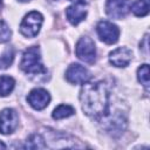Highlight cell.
I'll return each mask as SVG.
<instances>
[{
    "mask_svg": "<svg viewBox=\"0 0 150 150\" xmlns=\"http://www.w3.org/2000/svg\"><path fill=\"white\" fill-rule=\"evenodd\" d=\"M82 110L87 116L101 118L109 111V90L104 82H84L80 91Z\"/></svg>",
    "mask_w": 150,
    "mask_h": 150,
    "instance_id": "obj_1",
    "label": "cell"
},
{
    "mask_svg": "<svg viewBox=\"0 0 150 150\" xmlns=\"http://www.w3.org/2000/svg\"><path fill=\"white\" fill-rule=\"evenodd\" d=\"M20 68L26 74L29 75H45L47 74V69L41 62L40 49L35 46L29 47L25 50L22 55V60L20 62Z\"/></svg>",
    "mask_w": 150,
    "mask_h": 150,
    "instance_id": "obj_2",
    "label": "cell"
},
{
    "mask_svg": "<svg viewBox=\"0 0 150 150\" xmlns=\"http://www.w3.org/2000/svg\"><path fill=\"white\" fill-rule=\"evenodd\" d=\"M43 22V16L38 11L28 13L20 23V32L27 38H34L40 32V28Z\"/></svg>",
    "mask_w": 150,
    "mask_h": 150,
    "instance_id": "obj_3",
    "label": "cell"
},
{
    "mask_svg": "<svg viewBox=\"0 0 150 150\" xmlns=\"http://www.w3.org/2000/svg\"><path fill=\"white\" fill-rule=\"evenodd\" d=\"M76 56L86 62V63H94L96 59V47L94 41L89 36H82L75 47Z\"/></svg>",
    "mask_w": 150,
    "mask_h": 150,
    "instance_id": "obj_4",
    "label": "cell"
},
{
    "mask_svg": "<svg viewBox=\"0 0 150 150\" xmlns=\"http://www.w3.org/2000/svg\"><path fill=\"white\" fill-rule=\"evenodd\" d=\"M96 30H97L98 38L108 45L116 43L117 40H118L120 29L116 25H114L110 21H107V20L100 21L96 26Z\"/></svg>",
    "mask_w": 150,
    "mask_h": 150,
    "instance_id": "obj_5",
    "label": "cell"
},
{
    "mask_svg": "<svg viewBox=\"0 0 150 150\" xmlns=\"http://www.w3.org/2000/svg\"><path fill=\"white\" fill-rule=\"evenodd\" d=\"M19 124V117L14 109L6 108L0 112V134H12Z\"/></svg>",
    "mask_w": 150,
    "mask_h": 150,
    "instance_id": "obj_6",
    "label": "cell"
},
{
    "mask_svg": "<svg viewBox=\"0 0 150 150\" xmlns=\"http://www.w3.org/2000/svg\"><path fill=\"white\" fill-rule=\"evenodd\" d=\"M130 0H108L105 12L112 19H123L130 11Z\"/></svg>",
    "mask_w": 150,
    "mask_h": 150,
    "instance_id": "obj_7",
    "label": "cell"
},
{
    "mask_svg": "<svg viewBox=\"0 0 150 150\" xmlns=\"http://www.w3.org/2000/svg\"><path fill=\"white\" fill-rule=\"evenodd\" d=\"M66 79L69 83L81 84V83H84V82L89 81L90 73L83 66H81L79 63H73L68 67V69L66 71Z\"/></svg>",
    "mask_w": 150,
    "mask_h": 150,
    "instance_id": "obj_8",
    "label": "cell"
},
{
    "mask_svg": "<svg viewBox=\"0 0 150 150\" xmlns=\"http://www.w3.org/2000/svg\"><path fill=\"white\" fill-rule=\"evenodd\" d=\"M27 101L30 104V107H33L35 110H42L49 104L50 95L47 90L42 88H35L28 94Z\"/></svg>",
    "mask_w": 150,
    "mask_h": 150,
    "instance_id": "obj_9",
    "label": "cell"
},
{
    "mask_svg": "<svg viewBox=\"0 0 150 150\" xmlns=\"http://www.w3.org/2000/svg\"><path fill=\"white\" fill-rule=\"evenodd\" d=\"M86 15H87V5L84 4V1L74 2L71 6H69L66 9V16L68 21L74 26L79 25L82 20H84Z\"/></svg>",
    "mask_w": 150,
    "mask_h": 150,
    "instance_id": "obj_10",
    "label": "cell"
},
{
    "mask_svg": "<svg viewBox=\"0 0 150 150\" xmlns=\"http://www.w3.org/2000/svg\"><path fill=\"white\" fill-rule=\"evenodd\" d=\"M132 57V53L127 47H118L110 52L109 61L115 67H127Z\"/></svg>",
    "mask_w": 150,
    "mask_h": 150,
    "instance_id": "obj_11",
    "label": "cell"
},
{
    "mask_svg": "<svg viewBox=\"0 0 150 150\" xmlns=\"http://www.w3.org/2000/svg\"><path fill=\"white\" fill-rule=\"evenodd\" d=\"M75 109L71 105L68 104H60L57 108H55V110L53 111V118L54 120H62V118H67L71 115H74Z\"/></svg>",
    "mask_w": 150,
    "mask_h": 150,
    "instance_id": "obj_12",
    "label": "cell"
},
{
    "mask_svg": "<svg viewBox=\"0 0 150 150\" xmlns=\"http://www.w3.org/2000/svg\"><path fill=\"white\" fill-rule=\"evenodd\" d=\"M130 9L136 16H145L149 13V0H136Z\"/></svg>",
    "mask_w": 150,
    "mask_h": 150,
    "instance_id": "obj_13",
    "label": "cell"
},
{
    "mask_svg": "<svg viewBox=\"0 0 150 150\" xmlns=\"http://www.w3.org/2000/svg\"><path fill=\"white\" fill-rule=\"evenodd\" d=\"M15 81L13 77L2 75L0 76V96H7L14 88Z\"/></svg>",
    "mask_w": 150,
    "mask_h": 150,
    "instance_id": "obj_14",
    "label": "cell"
},
{
    "mask_svg": "<svg viewBox=\"0 0 150 150\" xmlns=\"http://www.w3.org/2000/svg\"><path fill=\"white\" fill-rule=\"evenodd\" d=\"M45 146H46L45 139L39 134H34V135L29 136V138L27 139L26 145H25V148H28V149H42Z\"/></svg>",
    "mask_w": 150,
    "mask_h": 150,
    "instance_id": "obj_15",
    "label": "cell"
},
{
    "mask_svg": "<svg viewBox=\"0 0 150 150\" xmlns=\"http://www.w3.org/2000/svg\"><path fill=\"white\" fill-rule=\"evenodd\" d=\"M137 77L141 84H143L146 89L149 88V66L142 64L137 70Z\"/></svg>",
    "mask_w": 150,
    "mask_h": 150,
    "instance_id": "obj_16",
    "label": "cell"
},
{
    "mask_svg": "<svg viewBox=\"0 0 150 150\" xmlns=\"http://www.w3.org/2000/svg\"><path fill=\"white\" fill-rule=\"evenodd\" d=\"M12 32L9 29V27L7 26V23L2 20H0V43L7 42L11 39Z\"/></svg>",
    "mask_w": 150,
    "mask_h": 150,
    "instance_id": "obj_17",
    "label": "cell"
},
{
    "mask_svg": "<svg viewBox=\"0 0 150 150\" xmlns=\"http://www.w3.org/2000/svg\"><path fill=\"white\" fill-rule=\"evenodd\" d=\"M13 50L12 49H7L4 54H2V56H1V66H2V68H6V67H8L11 63H12V61H13Z\"/></svg>",
    "mask_w": 150,
    "mask_h": 150,
    "instance_id": "obj_18",
    "label": "cell"
},
{
    "mask_svg": "<svg viewBox=\"0 0 150 150\" xmlns=\"http://www.w3.org/2000/svg\"><path fill=\"white\" fill-rule=\"evenodd\" d=\"M0 148H2V149H5V148H6V145H5V144H4L1 141H0Z\"/></svg>",
    "mask_w": 150,
    "mask_h": 150,
    "instance_id": "obj_19",
    "label": "cell"
},
{
    "mask_svg": "<svg viewBox=\"0 0 150 150\" xmlns=\"http://www.w3.org/2000/svg\"><path fill=\"white\" fill-rule=\"evenodd\" d=\"M69 1H73V2H81V1H84V0H69Z\"/></svg>",
    "mask_w": 150,
    "mask_h": 150,
    "instance_id": "obj_20",
    "label": "cell"
},
{
    "mask_svg": "<svg viewBox=\"0 0 150 150\" xmlns=\"http://www.w3.org/2000/svg\"><path fill=\"white\" fill-rule=\"evenodd\" d=\"M18 1H20V2H28V1H30V0H18Z\"/></svg>",
    "mask_w": 150,
    "mask_h": 150,
    "instance_id": "obj_21",
    "label": "cell"
},
{
    "mask_svg": "<svg viewBox=\"0 0 150 150\" xmlns=\"http://www.w3.org/2000/svg\"><path fill=\"white\" fill-rule=\"evenodd\" d=\"M0 7H1V0H0Z\"/></svg>",
    "mask_w": 150,
    "mask_h": 150,
    "instance_id": "obj_22",
    "label": "cell"
}]
</instances>
